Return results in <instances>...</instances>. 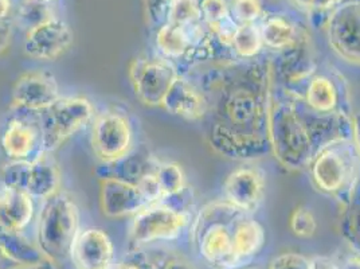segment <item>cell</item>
Here are the masks:
<instances>
[{"label":"cell","mask_w":360,"mask_h":269,"mask_svg":"<svg viewBox=\"0 0 360 269\" xmlns=\"http://www.w3.org/2000/svg\"><path fill=\"white\" fill-rule=\"evenodd\" d=\"M115 269H141L140 267H137L135 264H120L119 267H116Z\"/></svg>","instance_id":"ee69618b"},{"label":"cell","mask_w":360,"mask_h":269,"mask_svg":"<svg viewBox=\"0 0 360 269\" xmlns=\"http://www.w3.org/2000/svg\"><path fill=\"white\" fill-rule=\"evenodd\" d=\"M79 215L73 196L60 190L44 202L38 218L37 245L54 264L70 257L79 230Z\"/></svg>","instance_id":"5b68a950"},{"label":"cell","mask_w":360,"mask_h":269,"mask_svg":"<svg viewBox=\"0 0 360 269\" xmlns=\"http://www.w3.org/2000/svg\"><path fill=\"white\" fill-rule=\"evenodd\" d=\"M155 178L165 195V199L178 196L183 193L186 187V174L181 165L174 162L159 163L156 165Z\"/></svg>","instance_id":"f1b7e54d"},{"label":"cell","mask_w":360,"mask_h":269,"mask_svg":"<svg viewBox=\"0 0 360 269\" xmlns=\"http://www.w3.org/2000/svg\"><path fill=\"white\" fill-rule=\"evenodd\" d=\"M301 8L315 11V13H324V11H332L339 0H293Z\"/></svg>","instance_id":"8d00e7d4"},{"label":"cell","mask_w":360,"mask_h":269,"mask_svg":"<svg viewBox=\"0 0 360 269\" xmlns=\"http://www.w3.org/2000/svg\"><path fill=\"white\" fill-rule=\"evenodd\" d=\"M162 106L167 112L186 120H202L209 112V103L202 89L184 75H178L168 90Z\"/></svg>","instance_id":"d6986e66"},{"label":"cell","mask_w":360,"mask_h":269,"mask_svg":"<svg viewBox=\"0 0 360 269\" xmlns=\"http://www.w3.org/2000/svg\"><path fill=\"white\" fill-rule=\"evenodd\" d=\"M339 269H360V257L356 254H352L347 260L343 261V264L338 265Z\"/></svg>","instance_id":"b9f144b4"},{"label":"cell","mask_w":360,"mask_h":269,"mask_svg":"<svg viewBox=\"0 0 360 269\" xmlns=\"http://www.w3.org/2000/svg\"><path fill=\"white\" fill-rule=\"evenodd\" d=\"M0 251L16 264H31L46 258L38 245L31 244L20 233L0 230Z\"/></svg>","instance_id":"d4e9b609"},{"label":"cell","mask_w":360,"mask_h":269,"mask_svg":"<svg viewBox=\"0 0 360 269\" xmlns=\"http://www.w3.org/2000/svg\"><path fill=\"white\" fill-rule=\"evenodd\" d=\"M190 223L187 211L168 204H153L135 215L129 237L136 246L158 241H169L179 237Z\"/></svg>","instance_id":"ba28073f"},{"label":"cell","mask_w":360,"mask_h":269,"mask_svg":"<svg viewBox=\"0 0 360 269\" xmlns=\"http://www.w3.org/2000/svg\"><path fill=\"white\" fill-rule=\"evenodd\" d=\"M115 258L113 242L103 229L89 227L75 237L70 260L75 269H112Z\"/></svg>","instance_id":"ac0fdd59"},{"label":"cell","mask_w":360,"mask_h":269,"mask_svg":"<svg viewBox=\"0 0 360 269\" xmlns=\"http://www.w3.org/2000/svg\"><path fill=\"white\" fill-rule=\"evenodd\" d=\"M178 75L175 66L163 58L140 57L129 65V78L136 97L147 106H162Z\"/></svg>","instance_id":"9c48e42d"},{"label":"cell","mask_w":360,"mask_h":269,"mask_svg":"<svg viewBox=\"0 0 360 269\" xmlns=\"http://www.w3.org/2000/svg\"><path fill=\"white\" fill-rule=\"evenodd\" d=\"M268 269H311V258L295 252L283 254L271 260Z\"/></svg>","instance_id":"e575fe53"},{"label":"cell","mask_w":360,"mask_h":269,"mask_svg":"<svg viewBox=\"0 0 360 269\" xmlns=\"http://www.w3.org/2000/svg\"><path fill=\"white\" fill-rule=\"evenodd\" d=\"M10 269H56V267L51 260L44 258L41 261L31 263V264H16V267Z\"/></svg>","instance_id":"60d3db41"},{"label":"cell","mask_w":360,"mask_h":269,"mask_svg":"<svg viewBox=\"0 0 360 269\" xmlns=\"http://www.w3.org/2000/svg\"><path fill=\"white\" fill-rule=\"evenodd\" d=\"M51 3L46 0H22L16 10V25L23 30L30 31L54 19Z\"/></svg>","instance_id":"83f0119b"},{"label":"cell","mask_w":360,"mask_h":269,"mask_svg":"<svg viewBox=\"0 0 360 269\" xmlns=\"http://www.w3.org/2000/svg\"><path fill=\"white\" fill-rule=\"evenodd\" d=\"M343 209L340 220L342 237L354 254L360 257V183Z\"/></svg>","instance_id":"4316f807"},{"label":"cell","mask_w":360,"mask_h":269,"mask_svg":"<svg viewBox=\"0 0 360 269\" xmlns=\"http://www.w3.org/2000/svg\"><path fill=\"white\" fill-rule=\"evenodd\" d=\"M301 99L277 85L271 75L268 101V137L271 154L289 171L307 168L320 144L309 111Z\"/></svg>","instance_id":"7a4b0ae2"},{"label":"cell","mask_w":360,"mask_h":269,"mask_svg":"<svg viewBox=\"0 0 360 269\" xmlns=\"http://www.w3.org/2000/svg\"><path fill=\"white\" fill-rule=\"evenodd\" d=\"M245 269H265V268H261V267H253V268H245Z\"/></svg>","instance_id":"f6af8a7d"},{"label":"cell","mask_w":360,"mask_h":269,"mask_svg":"<svg viewBox=\"0 0 360 269\" xmlns=\"http://www.w3.org/2000/svg\"><path fill=\"white\" fill-rule=\"evenodd\" d=\"M44 112L39 125L46 151L58 149L94 116V108L85 97H60Z\"/></svg>","instance_id":"8992f818"},{"label":"cell","mask_w":360,"mask_h":269,"mask_svg":"<svg viewBox=\"0 0 360 269\" xmlns=\"http://www.w3.org/2000/svg\"><path fill=\"white\" fill-rule=\"evenodd\" d=\"M13 32H14V19L11 18L0 19V54L4 53L11 45Z\"/></svg>","instance_id":"74e56055"},{"label":"cell","mask_w":360,"mask_h":269,"mask_svg":"<svg viewBox=\"0 0 360 269\" xmlns=\"http://www.w3.org/2000/svg\"><path fill=\"white\" fill-rule=\"evenodd\" d=\"M243 211L229 202H214L199 211L193 225V239L202 260L215 269L238 268L234 230ZM248 214V213H246Z\"/></svg>","instance_id":"277c9868"},{"label":"cell","mask_w":360,"mask_h":269,"mask_svg":"<svg viewBox=\"0 0 360 269\" xmlns=\"http://www.w3.org/2000/svg\"><path fill=\"white\" fill-rule=\"evenodd\" d=\"M311 269H339L328 257H315L311 258Z\"/></svg>","instance_id":"ab89813d"},{"label":"cell","mask_w":360,"mask_h":269,"mask_svg":"<svg viewBox=\"0 0 360 269\" xmlns=\"http://www.w3.org/2000/svg\"><path fill=\"white\" fill-rule=\"evenodd\" d=\"M289 227L292 233L300 239L312 237L317 230V223L314 213L305 206L296 208L290 214Z\"/></svg>","instance_id":"d6a6232c"},{"label":"cell","mask_w":360,"mask_h":269,"mask_svg":"<svg viewBox=\"0 0 360 269\" xmlns=\"http://www.w3.org/2000/svg\"><path fill=\"white\" fill-rule=\"evenodd\" d=\"M134 132L129 120L116 111L98 115L91 127V149L104 163L112 165L132 150Z\"/></svg>","instance_id":"30bf717a"},{"label":"cell","mask_w":360,"mask_h":269,"mask_svg":"<svg viewBox=\"0 0 360 269\" xmlns=\"http://www.w3.org/2000/svg\"><path fill=\"white\" fill-rule=\"evenodd\" d=\"M150 269H198L195 265L178 254H165L155 258L150 265Z\"/></svg>","instance_id":"d590c367"},{"label":"cell","mask_w":360,"mask_h":269,"mask_svg":"<svg viewBox=\"0 0 360 269\" xmlns=\"http://www.w3.org/2000/svg\"><path fill=\"white\" fill-rule=\"evenodd\" d=\"M265 193V174L252 165H240L236 168L224 182L226 202L248 214L255 213L261 206Z\"/></svg>","instance_id":"5bb4252c"},{"label":"cell","mask_w":360,"mask_h":269,"mask_svg":"<svg viewBox=\"0 0 360 269\" xmlns=\"http://www.w3.org/2000/svg\"><path fill=\"white\" fill-rule=\"evenodd\" d=\"M264 49L261 27L255 23L240 25L231 38V50L240 60H255Z\"/></svg>","instance_id":"484cf974"},{"label":"cell","mask_w":360,"mask_h":269,"mask_svg":"<svg viewBox=\"0 0 360 269\" xmlns=\"http://www.w3.org/2000/svg\"><path fill=\"white\" fill-rule=\"evenodd\" d=\"M351 127H352V142L356 147V151L360 156V112H356L351 118Z\"/></svg>","instance_id":"f35d334b"},{"label":"cell","mask_w":360,"mask_h":269,"mask_svg":"<svg viewBox=\"0 0 360 269\" xmlns=\"http://www.w3.org/2000/svg\"><path fill=\"white\" fill-rule=\"evenodd\" d=\"M229 7L231 19L238 26L257 23L264 14L261 0H231Z\"/></svg>","instance_id":"1f68e13d"},{"label":"cell","mask_w":360,"mask_h":269,"mask_svg":"<svg viewBox=\"0 0 360 269\" xmlns=\"http://www.w3.org/2000/svg\"><path fill=\"white\" fill-rule=\"evenodd\" d=\"M266 241L264 226L255 221L250 214L243 213L236 225L234 248L240 263L258 254Z\"/></svg>","instance_id":"603a6c76"},{"label":"cell","mask_w":360,"mask_h":269,"mask_svg":"<svg viewBox=\"0 0 360 269\" xmlns=\"http://www.w3.org/2000/svg\"><path fill=\"white\" fill-rule=\"evenodd\" d=\"M11 0H0V19L10 18Z\"/></svg>","instance_id":"7bdbcfd3"},{"label":"cell","mask_w":360,"mask_h":269,"mask_svg":"<svg viewBox=\"0 0 360 269\" xmlns=\"http://www.w3.org/2000/svg\"><path fill=\"white\" fill-rule=\"evenodd\" d=\"M34 202L23 190L3 187L0 190V230L20 233L30 224Z\"/></svg>","instance_id":"7402d4cb"},{"label":"cell","mask_w":360,"mask_h":269,"mask_svg":"<svg viewBox=\"0 0 360 269\" xmlns=\"http://www.w3.org/2000/svg\"><path fill=\"white\" fill-rule=\"evenodd\" d=\"M41 146H44L41 125L26 120H11L1 134V149L13 161H34L31 156L41 155L37 154Z\"/></svg>","instance_id":"ffe728a7"},{"label":"cell","mask_w":360,"mask_h":269,"mask_svg":"<svg viewBox=\"0 0 360 269\" xmlns=\"http://www.w3.org/2000/svg\"><path fill=\"white\" fill-rule=\"evenodd\" d=\"M330 49L342 60L360 66V0L338 4L327 19Z\"/></svg>","instance_id":"8fae6325"},{"label":"cell","mask_w":360,"mask_h":269,"mask_svg":"<svg viewBox=\"0 0 360 269\" xmlns=\"http://www.w3.org/2000/svg\"><path fill=\"white\" fill-rule=\"evenodd\" d=\"M75 34L70 26L54 18L26 32L23 51L32 60H57L73 45Z\"/></svg>","instance_id":"9a60e30c"},{"label":"cell","mask_w":360,"mask_h":269,"mask_svg":"<svg viewBox=\"0 0 360 269\" xmlns=\"http://www.w3.org/2000/svg\"><path fill=\"white\" fill-rule=\"evenodd\" d=\"M46 1H49V3H53V1H56V0H46Z\"/></svg>","instance_id":"bcb514c9"},{"label":"cell","mask_w":360,"mask_h":269,"mask_svg":"<svg viewBox=\"0 0 360 269\" xmlns=\"http://www.w3.org/2000/svg\"><path fill=\"white\" fill-rule=\"evenodd\" d=\"M199 22H202L199 0H171L165 23L187 27Z\"/></svg>","instance_id":"4dcf8cb0"},{"label":"cell","mask_w":360,"mask_h":269,"mask_svg":"<svg viewBox=\"0 0 360 269\" xmlns=\"http://www.w3.org/2000/svg\"><path fill=\"white\" fill-rule=\"evenodd\" d=\"M60 99L57 80L42 70L26 72L16 80L13 103L29 111H45Z\"/></svg>","instance_id":"e0dca14e"},{"label":"cell","mask_w":360,"mask_h":269,"mask_svg":"<svg viewBox=\"0 0 360 269\" xmlns=\"http://www.w3.org/2000/svg\"><path fill=\"white\" fill-rule=\"evenodd\" d=\"M271 62H224L207 70L198 85L217 121L253 134H268Z\"/></svg>","instance_id":"6da1fadb"},{"label":"cell","mask_w":360,"mask_h":269,"mask_svg":"<svg viewBox=\"0 0 360 269\" xmlns=\"http://www.w3.org/2000/svg\"><path fill=\"white\" fill-rule=\"evenodd\" d=\"M345 1H349V0H345Z\"/></svg>","instance_id":"7dc6e473"},{"label":"cell","mask_w":360,"mask_h":269,"mask_svg":"<svg viewBox=\"0 0 360 269\" xmlns=\"http://www.w3.org/2000/svg\"><path fill=\"white\" fill-rule=\"evenodd\" d=\"M259 27L264 47L276 51H281L292 45L301 30L289 18L284 15L265 16Z\"/></svg>","instance_id":"cb8c5ba5"},{"label":"cell","mask_w":360,"mask_h":269,"mask_svg":"<svg viewBox=\"0 0 360 269\" xmlns=\"http://www.w3.org/2000/svg\"><path fill=\"white\" fill-rule=\"evenodd\" d=\"M312 183L343 208L360 183V156L351 137L332 139L316 151L308 165Z\"/></svg>","instance_id":"3957f363"},{"label":"cell","mask_w":360,"mask_h":269,"mask_svg":"<svg viewBox=\"0 0 360 269\" xmlns=\"http://www.w3.org/2000/svg\"><path fill=\"white\" fill-rule=\"evenodd\" d=\"M317 72V61L311 37L301 29L299 37L290 46L278 51L276 63L271 65V75L276 84L290 94L301 99L305 87Z\"/></svg>","instance_id":"52a82bcc"},{"label":"cell","mask_w":360,"mask_h":269,"mask_svg":"<svg viewBox=\"0 0 360 269\" xmlns=\"http://www.w3.org/2000/svg\"><path fill=\"white\" fill-rule=\"evenodd\" d=\"M207 139L212 150L231 161L252 162L271 154L268 134L240 131L219 121L211 125Z\"/></svg>","instance_id":"7c38bea8"},{"label":"cell","mask_w":360,"mask_h":269,"mask_svg":"<svg viewBox=\"0 0 360 269\" xmlns=\"http://www.w3.org/2000/svg\"><path fill=\"white\" fill-rule=\"evenodd\" d=\"M115 165H117L119 167L115 168L113 177L129 182V183H134V184H137L144 177L153 173L158 165H152L150 158L143 159L137 155H131V152L120 161L115 162Z\"/></svg>","instance_id":"f546056e"},{"label":"cell","mask_w":360,"mask_h":269,"mask_svg":"<svg viewBox=\"0 0 360 269\" xmlns=\"http://www.w3.org/2000/svg\"><path fill=\"white\" fill-rule=\"evenodd\" d=\"M171 0H144V15L150 27H162L167 22Z\"/></svg>","instance_id":"836d02e7"},{"label":"cell","mask_w":360,"mask_h":269,"mask_svg":"<svg viewBox=\"0 0 360 269\" xmlns=\"http://www.w3.org/2000/svg\"><path fill=\"white\" fill-rule=\"evenodd\" d=\"M304 106L317 116H352L348 112V89L343 77L316 72L308 81L302 99Z\"/></svg>","instance_id":"4fadbf2b"},{"label":"cell","mask_w":360,"mask_h":269,"mask_svg":"<svg viewBox=\"0 0 360 269\" xmlns=\"http://www.w3.org/2000/svg\"><path fill=\"white\" fill-rule=\"evenodd\" d=\"M150 205V201L137 184L115 177L100 180V208L108 218L136 215Z\"/></svg>","instance_id":"2e32d148"},{"label":"cell","mask_w":360,"mask_h":269,"mask_svg":"<svg viewBox=\"0 0 360 269\" xmlns=\"http://www.w3.org/2000/svg\"><path fill=\"white\" fill-rule=\"evenodd\" d=\"M60 165L51 155L44 152L27 163L22 190L32 199L46 201L60 192Z\"/></svg>","instance_id":"44dd1931"}]
</instances>
